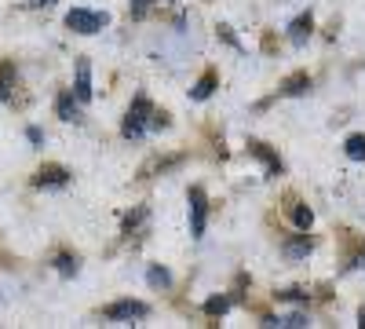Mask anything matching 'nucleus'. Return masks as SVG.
Here are the masks:
<instances>
[{"label": "nucleus", "instance_id": "f8f14e48", "mask_svg": "<svg viewBox=\"0 0 365 329\" xmlns=\"http://www.w3.org/2000/svg\"><path fill=\"white\" fill-rule=\"evenodd\" d=\"M263 325H282V329H303V325H311L307 315L296 311V315H285V318H263Z\"/></svg>", "mask_w": 365, "mask_h": 329}, {"label": "nucleus", "instance_id": "9b49d317", "mask_svg": "<svg viewBox=\"0 0 365 329\" xmlns=\"http://www.w3.org/2000/svg\"><path fill=\"white\" fill-rule=\"evenodd\" d=\"M55 110H58V117H63V121H77V99H73V92H63L58 96V103H55Z\"/></svg>", "mask_w": 365, "mask_h": 329}, {"label": "nucleus", "instance_id": "1a4fd4ad", "mask_svg": "<svg viewBox=\"0 0 365 329\" xmlns=\"http://www.w3.org/2000/svg\"><path fill=\"white\" fill-rule=\"evenodd\" d=\"M216 81H220V77H216V70H208V74H201V81H197V84L190 88V99L205 103V99H208L212 92H216Z\"/></svg>", "mask_w": 365, "mask_h": 329}, {"label": "nucleus", "instance_id": "aec40b11", "mask_svg": "<svg viewBox=\"0 0 365 329\" xmlns=\"http://www.w3.org/2000/svg\"><path fill=\"white\" fill-rule=\"evenodd\" d=\"M150 128H168V113L154 110V113H150Z\"/></svg>", "mask_w": 365, "mask_h": 329}, {"label": "nucleus", "instance_id": "a878e982", "mask_svg": "<svg viewBox=\"0 0 365 329\" xmlns=\"http://www.w3.org/2000/svg\"><path fill=\"white\" fill-rule=\"evenodd\" d=\"M358 325H361V329H365V308H361V311H358Z\"/></svg>", "mask_w": 365, "mask_h": 329}, {"label": "nucleus", "instance_id": "f03ea898", "mask_svg": "<svg viewBox=\"0 0 365 329\" xmlns=\"http://www.w3.org/2000/svg\"><path fill=\"white\" fill-rule=\"evenodd\" d=\"M110 22V15L106 11H84V8H73L70 15H66V26L73 29V34H84V37H91V34H99V29Z\"/></svg>", "mask_w": 365, "mask_h": 329}, {"label": "nucleus", "instance_id": "5701e85b", "mask_svg": "<svg viewBox=\"0 0 365 329\" xmlns=\"http://www.w3.org/2000/svg\"><path fill=\"white\" fill-rule=\"evenodd\" d=\"M278 296H282V300H307V293H299V289H285Z\"/></svg>", "mask_w": 365, "mask_h": 329}, {"label": "nucleus", "instance_id": "b1692460", "mask_svg": "<svg viewBox=\"0 0 365 329\" xmlns=\"http://www.w3.org/2000/svg\"><path fill=\"white\" fill-rule=\"evenodd\" d=\"M26 136H29V143H37V146H41V143H44V136H41V128H29V132H26Z\"/></svg>", "mask_w": 365, "mask_h": 329}, {"label": "nucleus", "instance_id": "6e6552de", "mask_svg": "<svg viewBox=\"0 0 365 329\" xmlns=\"http://www.w3.org/2000/svg\"><path fill=\"white\" fill-rule=\"evenodd\" d=\"M311 88V74H289L285 81H282V96H303Z\"/></svg>", "mask_w": 365, "mask_h": 329}, {"label": "nucleus", "instance_id": "39448f33", "mask_svg": "<svg viewBox=\"0 0 365 329\" xmlns=\"http://www.w3.org/2000/svg\"><path fill=\"white\" fill-rule=\"evenodd\" d=\"M34 183L37 187H66L70 183V172L63 165H44L37 176H34Z\"/></svg>", "mask_w": 365, "mask_h": 329}, {"label": "nucleus", "instance_id": "2eb2a0df", "mask_svg": "<svg viewBox=\"0 0 365 329\" xmlns=\"http://www.w3.org/2000/svg\"><path fill=\"white\" fill-rule=\"evenodd\" d=\"M146 282L154 285V289H168V285H172V275L165 271V267H150V271H146Z\"/></svg>", "mask_w": 365, "mask_h": 329}, {"label": "nucleus", "instance_id": "423d86ee", "mask_svg": "<svg viewBox=\"0 0 365 329\" xmlns=\"http://www.w3.org/2000/svg\"><path fill=\"white\" fill-rule=\"evenodd\" d=\"M77 103H91V63L88 59H77V84H73Z\"/></svg>", "mask_w": 365, "mask_h": 329}, {"label": "nucleus", "instance_id": "6ab92c4d", "mask_svg": "<svg viewBox=\"0 0 365 329\" xmlns=\"http://www.w3.org/2000/svg\"><path fill=\"white\" fill-rule=\"evenodd\" d=\"M143 220H146V208H135V213H132V216L125 220V234H132V231H135V227H139Z\"/></svg>", "mask_w": 365, "mask_h": 329}, {"label": "nucleus", "instance_id": "9d476101", "mask_svg": "<svg viewBox=\"0 0 365 329\" xmlns=\"http://www.w3.org/2000/svg\"><path fill=\"white\" fill-rule=\"evenodd\" d=\"M249 154H256V158L267 165V176H278V172H282V161H278V154H270L263 143H249Z\"/></svg>", "mask_w": 365, "mask_h": 329}, {"label": "nucleus", "instance_id": "412c9836", "mask_svg": "<svg viewBox=\"0 0 365 329\" xmlns=\"http://www.w3.org/2000/svg\"><path fill=\"white\" fill-rule=\"evenodd\" d=\"M128 4H132V15H135V19H143V15L150 11V4H154V0H128Z\"/></svg>", "mask_w": 365, "mask_h": 329}, {"label": "nucleus", "instance_id": "20e7f679", "mask_svg": "<svg viewBox=\"0 0 365 329\" xmlns=\"http://www.w3.org/2000/svg\"><path fill=\"white\" fill-rule=\"evenodd\" d=\"M205 216H208V198L201 187H190V234L194 238L205 234Z\"/></svg>", "mask_w": 365, "mask_h": 329}, {"label": "nucleus", "instance_id": "ddd939ff", "mask_svg": "<svg viewBox=\"0 0 365 329\" xmlns=\"http://www.w3.org/2000/svg\"><path fill=\"white\" fill-rule=\"evenodd\" d=\"M311 249H314V242H311L307 234H299L296 242H289V246H285V256H289V260H299V256H307Z\"/></svg>", "mask_w": 365, "mask_h": 329}, {"label": "nucleus", "instance_id": "f3484780", "mask_svg": "<svg viewBox=\"0 0 365 329\" xmlns=\"http://www.w3.org/2000/svg\"><path fill=\"white\" fill-rule=\"evenodd\" d=\"M344 151H347V158H351V161H365V136H351Z\"/></svg>", "mask_w": 365, "mask_h": 329}, {"label": "nucleus", "instance_id": "7ed1b4c3", "mask_svg": "<svg viewBox=\"0 0 365 329\" xmlns=\"http://www.w3.org/2000/svg\"><path fill=\"white\" fill-rule=\"evenodd\" d=\"M103 315H106L110 322H132V318H146L150 308H146L143 300H120V304H110Z\"/></svg>", "mask_w": 365, "mask_h": 329}, {"label": "nucleus", "instance_id": "a211bd4d", "mask_svg": "<svg viewBox=\"0 0 365 329\" xmlns=\"http://www.w3.org/2000/svg\"><path fill=\"white\" fill-rule=\"evenodd\" d=\"M55 267H58V275H66V278H70V275H77V256H58Z\"/></svg>", "mask_w": 365, "mask_h": 329}, {"label": "nucleus", "instance_id": "f257e3e1", "mask_svg": "<svg viewBox=\"0 0 365 329\" xmlns=\"http://www.w3.org/2000/svg\"><path fill=\"white\" fill-rule=\"evenodd\" d=\"M150 113H154V106H150L146 96H135L128 117H125V125H120V132H125V139H139L146 128H150Z\"/></svg>", "mask_w": 365, "mask_h": 329}, {"label": "nucleus", "instance_id": "0eeeda50", "mask_svg": "<svg viewBox=\"0 0 365 329\" xmlns=\"http://www.w3.org/2000/svg\"><path fill=\"white\" fill-rule=\"evenodd\" d=\"M311 29H314V19H311V11L296 15V19H292V26H289V41H292L296 48H303V44H307V37H311Z\"/></svg>", "mask_w": 365, "mask_h": 329}, {"label": "nucleus", "instance_id": "4468645a", "mask_svg": "<svg viewBox=\"0 0 365 329\" xmlns=\"http://www.w3.org/2000/svg\"><path fill=\"white\" fill-rule=\"evenodd\" d=\"M227 311H230V296H212V300H205V315H212V318H220Z\"/></svg>", "mask_w": 365, "mask_h": 329}, {"label": "nucleus", "instance_id": "4be33fe9", "mask_svg": "<svg viewBox=\"0 0 365 329\" xmlns=\"http://www.w3.org/2000/svg\"><path fill=\"white\" fill-rule=\"evenodd\" d=\"M8 74H11L8 66H4V70H0V103H4V99L11 96V84H8Z\"/></svg>", "mask_w": 365, "mask_h": 329}, {"label": "nucleus", "instance_id": "393cba45", "mask_svg": "<svg viewBox=\"0 0 365 329\" xmlns=\"http://www.w3.org/2000/svg\"><path fill=\"white\" fill-rule=\"evenodd\" d=\"M34 8H48V4H55V0H29Z\"/></svg>", "mask_w": 365, "mask_h": 329}, {"label": "nucleus", "instance_id": "dca6fc26", "mask_svg": "<svg viewBox=\"0 0 365 329\" xmlns=\"http://www.w3.org/2000/svg\"><path fill=\"white\" fill-rule=\"evenodd\" d=\"M292 223H296L299 231H311V223H314V213H311L307 205H296V208H292Z\"/></svg>", "mask_w": 365, "mask_h": 329}]
</instances>
